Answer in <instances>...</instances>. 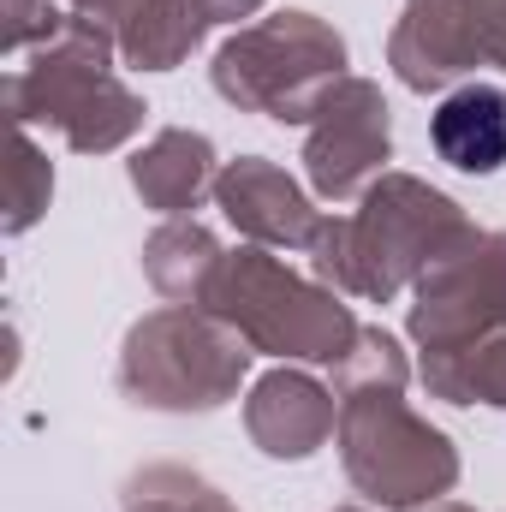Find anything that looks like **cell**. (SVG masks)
<instances>
[{
  "label": "cell",
  "mask_w": 506,
  "mask_h": 512,
  "mask_svg": "<svg viewBox=\"0 0 506 512\" xmlns=\"http://www.w3.org/2000/svg\"><path fill=\"white\" fill-rule=\"evenodd\" d=\"M471 233V221L459 215V203H447L441 191L387 173L370 185L364 215L352 221H322L310 251H316V274L340 280L358 298H393L417 268H429L435 256H447Z\"/></svg>",
  "instance_id": "6da1fadb"
},
{
  "label": "cell",
  "mask_w": 506,
  "mask_h": 512,
  "mask_svg": "<svg viewBox=\"0 0 506 512\" xmlns=\"http://www.w3.org/2000/svg\"><path fill=\"white\" fill-rule=\"evenodd\" d=\"M209 316H221L251 352H274V358H310V364H346V352L358 346V322L352 310L286 274L280 262H268L262 251H239L221 256L209 286H203Z\"/></svg>",
  "instance_id": "7a4b0ae2"
},
{
  "label": "cell",
  "mask_w": 506,
  "mask_h": 512,
  "mask_svg": "<svg viewBox=\"0 0 506 512\" xmlns=\"http://www.w3.org/2000/svg\"><path fill=\"white\" fill-rule=\"evenodd\" d=\"M340 453H346V477L370 501H381V507L435 501L459 477V459H453L447 435L405 411L399 382L346 387V405H340Z\"/></svg>",
  "instance_id": "3957f363"
},
{
  "label": "cell",
  "mask_w": 506,
  "mask_h": 512,
  "mask_svg": "<svg viewBox=\"0 0 506 512\" xmlns=\"http://www.w3.org/2000/svg\"><path fill=\"white\" fill-rule=\"evenodd\" d=\"M346 42L310 12H274L215 54V90L227 102L262 108L268 120H310L316 102L340 84Z\"/></svg>",
  "instance_id": "277c9868"
},
{
  "label": "cell",
  "mask_w": 506,
  "mask_h": 512,
  "mask_svg": "<svg viewBox=\"0 0 506 512\" xmlns=\"http://www.w3.org/2000/svg\"><path fill=\"white\" fill-rule=\"evenodd\" d=\"M251 346L215 316H191V310H161L143 328H131L126 358H120V382L137 405H161V411H209L221 405L239 376H245Z\"/></svg>",
  "instance_id": "5b68a950"
},
{
  "label": "cell",
  "mask_w": 506,
  "mask_h": 512,
  "mask_svg": "<svg viewBox=\"0 0 506 512\" xmlns=\"http://www.w3.org/2000/svg\"><path fill=\"white\" fill-rule=\"evenodd\" d=\"M18 120H48L72 149H114L137 126V102L108 78V36L96 24H66V36L12 78Z\"/></svg>",
  "instance_id": "8992f818"
},
{
  "label": "cell",
  "mask_w": 506,
  "mask_h": 512,
  "mask_svg": "<svg viewBox=\"0 0 506 512\" xmlns=\"http://www.w3.org/2000/svg\"><path fill=\"white\" fill-rule=\"evenodd\" d=\"M506 328V233H465L447 256L423 268L411 334L423 364H453Z\"/></svg>",
  "instance_id": "52a82bcc"
},
{
  "label": "cell",
  "mask_w": 506,
  "mask_h": 512,
  "mask_svg": "<svg viewBox=\"0 0 506 512\" xmlns=\"http://www.w3.org/2000/svg\"><path fill=\"white\" fill-rule=\"evenodd\" d=\"M381 161H387V102H381L376 84L340 78L310 114V143H304L310 185L340 203L376 173Z\"/></svg>",
  "instance_id": "ba28073f"
},
{
  "label": "cell",
  "mask_w": 506,
  "mask_h": 512,
  "mask_svg": "<svg viewBox=\"0 0 506 512\" xmlns=\"http://www.w3.org/2000/svg\"><path fill=\"white\" fill-rule=\"evenodd\" d=\"M215 197H221L227 221L245 227L256 245H310L316 227H322L316 209H310V197H304L280 167H268L262 155L233 161V167L215 179Z\"/></svg>",
  "instance_id": "9c48e42d"
},
{
  "label": "cell",
  "mask_w": 506,
  "mask_h": 512,
  "mask_svg": "<svg viewBox=\"0 0 506 512\" xmlns=\"http://www.w3.org/2000/svg\"><path fill=\"white\" fill-rule=\"evenodd\" d=\"M245 423H251L262 453L310 459L334 435V399H328V387H316L298 370H274V376L256 382L251 405H245Z\"/></svg>",
  "instance_id": "30bf717a"
},
{
  "label": "cell",
  "mask_w": 506,
  "mask_h": 512,
  "mask_svg": "<svg viewBox=\"0 0 506 512\" xmlns=\"http://www.w3.org/2000/svg\"><path fill=\"white\" fill-rule=\"evenodd\" d=\"M429 137H435V155L447 167H459V173H501L506 167V90H495V84L453 90L435 108Z\"/></svg>",
  "instance_id": "8fae6325"
},
{
  "label": "cell",
  "mask_w": 506,
  "mask_h": 512,
  "mask_svg": "<svg viewBox=\"0 0 506 512\" xmlns=\"http://www.w3.org/2000/svg\"><path fill=\"white\" fill-rule=\"evenodd\" d=\"M209 173H215V149H209V137H197V131H161V137L131 161V185H137L161 215L191 209V203L203 197Z\"/></svg>",
  "instance_id": "7c38bea8"
},
{
  "label": "cell",
  "mask_w": 506,
  "mask_h": 512,
  "mask_svg": "<svg viewBox=\"0 0 506 512\" xmlns=\"http://www.w3.org/2000/svg\"><path fill=\"white\" fill-rule=\"evenodd\" d=\"M215 262H221V251H215V239H209L203 227L173 221V227H161V233L149 239V274H155V286L173 292V298H203Z\"/></svg>",
  "instance_id": "4fadbf2b"
},
{
  "label": "cell",
  "mask_w": 506,
  "mask_h": 512,
  "mask_svg": "<svg viewBox=\"0 0 506 512\" xmlns=\"http://www.w3.org/2000/svg\"><path fill=\"white\" fill-rule=\"evenodd\" d=\"M131 512H233L209 483L185 477V471H149L131 489Z\"/></svg>",
  "instance_id": "5bb4252c"
},
{
  "label": "cell",
  "mask_w": 506,
  "mask_h": 512,
  "mask_svg": "<svg viewBox=\"0 0 506 512\" xmlns=\"http://www.w3.org/2000/svg\"><path fill=\"white\" fill-rule=\"evenodd\" d=\"M78 6L90 12V24H96V18H108V24H131L143 0H78Z\"/></svg>",
  "instance_id": "9a60e30c"
},
{
  "label": "cell",
  "mask_w": 506,
  "mask_h": 512,
  "mask_svg": "<svg viewBox=\"0 0 506 512\" xmlns=\"http://www.w3.org/2000/svg\"><path fill=\"white\" fill-rule=\"evenodd\" d=\"M429 512H471V507H429Z\"/></svg>",
  "instance_id": "2e32d148"
},
{
  "label": "cell",
  "mask_w": 506,
  "mask_h": 512,
  "mask_svg": "<svg viewBox=\"0 0 506 512\" xmlns=\"http://www.w3.org/2000/svg\"><path fill=\"white\" fill-rule=\"evenodd\" d=\"M346 512H358V507H346Z\"/></svg>",
  "instance_id": "e0dca14e"
}]
</instances>
